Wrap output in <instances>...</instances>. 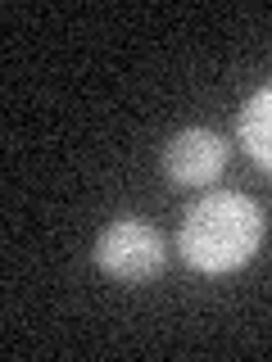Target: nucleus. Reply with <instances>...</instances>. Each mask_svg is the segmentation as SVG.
<instances>
[{
  "label": "nucleus",
  "mask_w": 272,
  "mask_h": 362,
  "mask_svg": "<svg viewBox=\"0 0 272 362\" xmlns=\"http://www.w3.org/2000/svg\"><path fill=\"white\" fill-rule=\"evenodd\" d=\"M264 245V213L249 195L236 190H213L200 204H191L177 231V249L196 272L222 276V272L245 267Z\"/></svg>",
  "instance_id": "obj_1"
},
{
  "label": "nucleus",
  "mask_w": 272,
  "mask_h": 362,
  "mask_svg": "<svg viewBox=\"0 0 272 362\" xmlns=\"http://www.w3.org/2000/svg\"><path fill=\"white\" fill-rule=\"evenodd\" d=\"M241 145L259 168L272 173V82L259 86L249 95V105L241 109Z\"/></svg>",
  "instance_id": "obj_4"
},
{
  "label": "nucleus",
  "mask_w": 272,
  "mask_h": 362,
  "mask_svg": "<svg viewBox=\"0 0 272 362\" xmlns=\"http://www.w3.org/2000/svg\"><path fill=\"white\" fill-rule=\"evenodd\" d=\"M227 168V141L209 127H186L164 145V173L173 186H204Z\"/></svg>",
  "instance_id": "obj_3"
},
{
  "label": "nucleus",
  "mask_w": 272,
  "mask_h": 362,
  "mask_svg": "<svg viewBox=\"0 0 272 362\" xmlns=\"http://www.w3.org/2000/svg\"><path fill=\"white\" fill-rule=\"evenodd\" d=\"M96 263L109 272L113 281L141 286L164 272V235L154 226L136 222V218H118L96 235Z\"/></svg>",
  "instance_id": "obj_2"
}]
</instances>
